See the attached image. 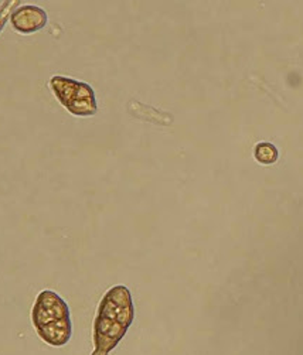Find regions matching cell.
Listing matches in <instances>:
<instances>
[{"label":"cell","mask_w":303,"mask_h":355,"mask_svg":"<svg viewBox=\"0 0 303 355\" xmlns=\"http://www.w3.org/2000/svg\"><path fill=\"white\" fill-rule=\"evenodd\" d=\"M135 317L130 292L123 285L111 288L101 300L94 323L92 355H108L123 338Z\"/></svg>","instance_id":"6da1fadb"},{"label":"cell","mask_w":303,"mask_h":355,"mask_svg":"<svg viewBox=\"0 0 303 355\" xmlns=\"http://www.w3.org/2000/svg\"><path fill=\"white\" fill-rule=\"evenodd\" d=\"M31 320L43 341L53 347H62L73 336L70 307L53 291L39 293L31 310Z\"/></svg>","instance_id":"7a4b0ae2"},{"label":"cell","mask_w":303,"mask_h":355,"mask_svg":"<svg viewBox=\"0 0 303 355\" xmlns=\"http://www.w3.org/2000/svg\"><path fill=\"white\" fill-rule=\"evenodd\" d=\"M51 91L64 108L76 116H92L98 111L95 92L87 83L55 76L50 80Z\"/></svg>","instance_id":"3957f363"},{"label":"cell","mask_w":303,"mask_h":355,"mask_svg":"<svg viewBox=\"0 0 303 355\" xmlns=\"http://www.w3.org/2000/svg\"><path fill=\"white\" fill-rule=\"evenodd\" d=\"M10 21L16 31L23 34H31L46 27L49 16L46 10L39 6L24 5L12 12Z\"/></svg>","instance_id":"277c9868"},{"label":"cell","mask_w":303,"mask_h":355,"mask_svg":"<svg viewBox=\"0 0 303 355\" xmlns=\"http://www.w3.org/2000/svg\"><path fill=\"white\" fill-rule=\"evenodd\" d=\"M254 157L261 164H274L278 160L279 153H278V149L272 144H268V141H262V144L255 146Z\"/></svg>","instance_id":"5b68a950"},{"label":"cell","mask_w":303,"mask_h":355,"mask_svg":"<svg viewBox=\"0 0 303 355\" xmlns=\"http://www.w3.org/2000/svg\"><path fill=\"white\" fill-rule=\"evenodd\" d=\"M12 6H13V3H6V5L3 6V9L0 10V31L3 30L6 21H8L9 16H10V8H12Z\"/></svg>","instance_id":"8992f818"}]
</instances>
